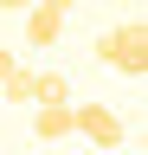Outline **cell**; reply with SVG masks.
I'll use <instances>...</instances> for the list:
<instances>
[{
  "mask_svg": "<svg viewBox=\"0 0 148 155\" xmlns=\"http://www.w3.org/2000/svg\"><path fill=\"white\" fill-rule=\"evenodd\" d=\"M90 52H97L109 71H122V78H142V71H148V26H142V19H122V26H109L97 45H90Z\"/></svg>",
  "mask_w": 148,
  "mask_h": 155,
  "instance_id": "cell-1",
  "label": "cell"
},
{
  "mask_svg": "<svg viewBox=\"0 0 148 155\" xmlns=\"http://www.w3.org/2000/svg\"><path fill=\"white\" fill-rule=\"evenodd\" d=\"M71 129H77L84 142H97L103 155H109V149H122V136H129V129H122V116L109 110V104H71Z\"/></svg>",
  "mask_w": 148,
  "mask_h": 155,
  "instance_id": "cell-2",
  "label": "cell"
},
{
  "mask_svg": "<svg viewBox=\"0 0 148 155\" xmlns=\"http://www.w3.org/2000/svg\"><path fill=\"white\" fill-rule=\"evenodd\" d=\"M65 13H71V0H32V7H26V45H32V52L58 45V32H65Z\"/></svg>",
  "mask_w": 148,
  "mask_h": 155,
  "instance_id": "cell-3",
  "label": "cell"
},
{
  "mask_svg": "<svg viewBox=\"0 0 148 155\" xmlns=\"http://www.w3.org/2000/svg\"><path fill=\"white\" fill-rule=\"evenodd\" d=\"M32 136L39 142H65L71 136V104H32Z\"/></svg>",
  "mask_w": 148,
  "mask_h": 155,
  "instance_id": "cell-4",
  "label": "cell"
},
{
  "mask_svg": "<svg viewBox=\"0 0 148 155\" xmlns=\"http://www.w3.org/2000/svg\"><path fill=\"white\" fill-rule=\"evenodd\" d=\"M32 84H39V71H26V65H13L7 78H0V97H7V104H32Z\"/></svg>",
  "mask_w": 148,
  "mask_h": 155,
  "instance_id": "cell-5",
  "label": "cell"
},
{
  "mask_svg": "<svg viewBox=\"0 0 148 155\" xmlns=\"http://www.w3.org/2000/svg\"><path fill=\"white\" fill-rule=\"evenodd\" d=\"M32 104H71V84L58 71H39V84H32Z\"/></svg>",
  "mask_w": 148,
  "mask_h": 155,
  "instance_id": "cell-6",
  "label": "cell"
},
{
  "mask_svg": "<svg viewBox=\"0 0 148 155\" xmlns=\"http://www.w3.org/2000/svg\"><path fill=\"white\" fill-rule=\"evenodd\" d=\"M0 7H7V13H20V7H32V0H0Z\"/></svg>",
  "mask_w": 148,
  "mask_h": 155,
  "instance_id": "cell-7",
  "label": "cell"
},
{
  "mask_svg": "<svg viewBox=\"0 0 148 155\" xmlns=\"http://www.w3.org/2000/svg\"><path fill=\"white\" fill-rule=\"evenodd\" d=\"M7 71H13V52H0V78H7Z\"/></svg>",
  "mask_w": 148,
  "mask_h": 155,
  "instance_id": "cell-8",
  "label": "cell"
}]
</instances>
